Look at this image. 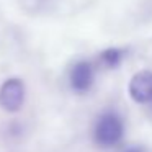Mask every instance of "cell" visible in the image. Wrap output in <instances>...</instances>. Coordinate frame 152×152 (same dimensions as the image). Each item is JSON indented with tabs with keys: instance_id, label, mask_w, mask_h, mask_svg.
Masks as SVG:
<instances>
[{
	"instance_id": "obj_3",
	"label": "cell",
	"mask_w": 152,
	"mask_h": 152,
	"mask_svg": "<svg viewBox=\"0 0 152 152\" xmlns=\"http://www.w3.org/2000/svg\"><path fill=\"white\" fill-rule=\"evenodd\" d=\"M69 82L75 92L83 93L92 88L95 82V69L88 61H79L72 66L69 74Z\"/></svg>"
},
{
	"instance_id": "obj_6",
	"label": "cell",
	"mask_w": 152,
	"mask_h": 152,
	"mask_svg": "<svg viewBox=\"0 0 152 152\" xmlns=\"http://www.w3.org/2000/svg\"><path fill=\"white\" fill-rule=\"evenodd\" d=\"M124 152H144V151L139 149V147H131V149H128V151H124Z\"/></svg>"
},
{
	"instance_id": "obj_1",
	"label": "cell",
	"mask_w": 152,
	"mask_h": 152,
	"mask_svg": "<svg viewBox=\"0 0 152 152\" xmlns=\"http://www.w3.org/2000/svg\"><path fill=\"white\" fill-rule=\"evenodd\" d=\"M123 134H124V124L118 113L105 111L103 115H100L93 129V137L96 144L102 147H113L123 139Z\"/></svg>"
},
{
	"instance_id": "obj_4",
	"label": "cell",
	"mask_w": 152,
	"mask_h": 152,
	"mask_svg": "<svg viewBox=\"0 0 152 152\" xmlns=\"http://www.w3.org/2000/svg\"><path fill=\"white\" fill-rule=\"evenodd\" d=\"M129 96L136 103L152 102V70H141L131 77Z\"/></svg>"
},
{
	"instance_id": "obj_5",
	"label": "cell",
	"mask_w": 152,
	"mask_h": 152,
	"mask_svg": "<svg viewBox=\"0 0 152 152\" xmlns=\"http://www.w3.org/2000/svg\"><path fill=\"white\" fill-rule=\"evenodd\" d=\"M126 57V51L119 48H108L100 53V62L108 69H116L121 66V62Z\"/></svg>"
},
{
	"instance_id": "obj_2",
	"label": "cell",
	"mask_w": 152,
	"mask_h": 152,
	"mask_svg": "<svg viewBox=\"0 0 152 152\" xmlns=\"http://www.w3.org/2000/svg\"><path fill=\"white\" fill-rule=\"evenodd\" d=\"M25 103V83L21 79H7L0 87V106L8 113H17Z\"/></svg>"
}]
</instances>
